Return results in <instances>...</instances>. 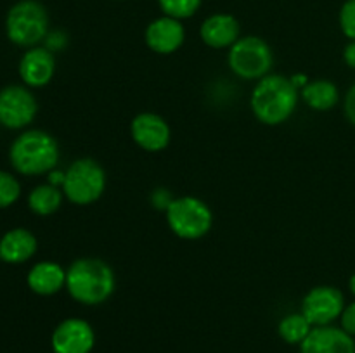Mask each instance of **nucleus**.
I'll return each mask as SVG.
<instances>
[{
	"mask_svg": "<svg viewBox=\"0 0 355 353\" xmlns=\"http://www.w3.org/2000/svg\"><path fill=\"white\" fill-rule=\"evenodd\" d=\"M116 279L104 260L78 258L66 270V289L82 305H101L113 294Z\"/></svg>",
	"mask_w": 355,
	"mask_h": 353,
	"instance_id": "nucleus-1",
	"label": "nucleus"
},
{
	"mask_svg": "<svg viewBox=\"0 0 355 353\" xmlns=\"http://www.w3.org/2000/svg\"><path fill=\"white\" fill-rule=\"evenodd\" d=\"M300 90L288 76L267 75L255 85L250 99L253 114L263 125H281L290 120L298 104Z\"/></svg>",
	"mask_w": 355,
	"mask_h": 353,
	"instance_id": "nucleus-2",
	"label": "nucleus"
},
{
	"mask_svg": "<svg viewBox=\"0 0 355 353\" xmlns=\"http://www.w3.org/2000/svg\"><path fill=\"white\" fill-rule=\"evenodd\" d=\"M9 156L14 168L23 175H42L58 165L59 147L47 132L30 130L14 141Z\"/></svg>",
	"mask_w": 355,
	"mask_h": 353,
	"instance_id": "nucleus-3",
	"label": "nucleus"
},
{
	"mask_svg": "<svg viewBox=\"0 0 355 353\" xmlns=\"http://www.w3.org/2000/svg\"><path fill=\"white\" fill-rule=\"evenodd\" d=\"M6 31L12 44L33 47L49 33L47 10L37 0H19L7 12Z\"/></svg>",
	"mask_w": 355,
	"mask_h": 353,
	"instance_id": "nucleus-4",
	"label": "nucleus"
},
{
	"mask_svg": "<svg viewBox=\"0 0 355 353\" xmlns=\"http://www.w3.org/2000/svg\"><path fill=\"white\" fill-rule=\"evenodd\" d=\"M165 213L170 230L187 241L207 235L214 224V215L208 204L193 196L173 197Z\"/></svg>",
	"mask_w": 355,
	"mask_h": 353,
	"instance_id": "nucleus-5",
	"label": "nucleus"
},
{
	"mask_svg": "<svg viewBox=\"0 0 355 353\" xmlns=\"http://www.w3.org/2000/svg\"><path fill=\"white\" fill-rule=\"evenodd\" d=\"M227 62L231 71L243 80H262L274 64V54L269 44L260 37H239L229 47Z\"/></svg>",
	"mask_w": 355,
	"mask_h": 353,
	"instance_id": "nucleus-6",
	"label": "nucleus"
},
{
	"mask_svg": "<svg viewBox=\"0 0 355 353\" xmlns=\"http://www.w3.org/2000/svg\"><path fill=\"white\" fill-rule=\"evenodd\" d=\"M106 189V173L103 166L90 158L76 159L66 172L62 192L73 204H92Z\"/></svg>",
	"mask_w": 355,
	"mask_h": 353,
	"instance_id": "nucleus-7",
	"label": "nucleus"
},
{
	"mask_svg": "<svg viewBox=\"0 0 355 353\" xmlns=\"http://www.w3.org/2000/svg\"><path fill=\"white\" fill-rule=\"evenodd\" d=\"M343 310L345 298L338 287L333 286L312 287L302 301V314L307 317L312 327L331 325V322L342 317Z\"/></svg>",
	"mask_w": 355,
	"mask_h": 353,
	"instance_id": "nucleus-8",
	"label": "nucleus"
},
{
	"mask_svg": "<svg viewBox=\"0 0 355 353\" xmlns=\"http://www.w3.org/2000/svg\"><path fill=\"white\" fill-rule=\"evenodd\" d=\"M37 100L24 87L10 85L0 90V123L7 128H23L33 121Z\"/></svg>",
	"mask_w": 355,
	"mask_h": 353,
	"instance_id": "nucleus-9",
	"label": "nucleus"
},
{
	"mask_svg": "<svg viewBox=\"0 0 355 353\" xmlns=\"http://www.w3.org/2000/svg\"><path fill=\"white\" fill-rule=\"evenodd\" d=\"M54 353H90L96 345V332L83 318H66L52 332Z\"/></svg>",
	"mask_w": 355,
	"mask_h": 353,
	"instance_id": "nucleus-10",
	"label": "nucleus"
},
{
	"mask_svg": "<svg viewBox=\"0 0 355 353\" xmlns=\"http://www.w3.org/2000/svg\"><path fill=\"white\" fill-rule=\"evenodd\" d=\"M130 135L135 144L149 152H159L170 144V127L159 114L141 113L132 120Z\"/></svg>",
	"mask_w": 355,
	"mask_h": 353,
	"instance_id": "nucleus-11",
	"label": "nucleus"
},
{
	"mask_svg": "<svg viewBox=\"0 0 355 353\" xmlns=\"http://www.w3.org/2000/svg\"><path fill=\"white\" fill-rule=\"evenodd\" d=\"M144 40L146 45L156 54H172L182 47L186 40V30L182 21L162 16L148 24Z\"/></svg>",
	"mask_w": 355,
	"mask_h": 353,
	"instance_id": "nucleus-12",
	"label": "nucleus"
},
{
	"mask_svg": "<svg viewBox=\"0 0 355 353\" xmlns=\"http://www.w3.org/2000/svg\"><path fill=\"white\" fill-rule=\"evenodd\" d=\"M300 353H355L354 336L335 325L312 327L300 343Z\"/></svg>",
	"mask_w": 355,
	"mask_h": 353,
	"instance_id": "nucleus-13",
	"label": "nucleus"
},
{
	"mask_svg": "<svg viewBox=\"0 0 355 353\" xmlns=\"http://www.w3.org/2000/svg\"><path fill=\"white\" fill-rule=\"evenodd\" d=\"M239 28L238 19L232 14L217 12L208 16L201 23L200 37L208 47L211 48H225L232 47L239 40Z\"/></svg>",
	"mask_w": 355,
	"mask_h": 353,
	"instance_id": "nucleus-14",
	"label": "nucleus"
},
{
	"mask_svg": "<svg viewBox=\"0 0 355 353\" xmlns=\"http://www.w3.org/2000/svg\"><path fill=\"white\" fill-rule=\"evenodd\" d=\"M55 71V59L49 48L33 47L21 57L19 75L30 87H44L52 80Z\"/></svg>",
	"mask_w": 355,
	"mask_h": 353,
	"instance_id": "nucleus-15",
	"label": "nucleus"
},
{
	"mask_svg": "<svg viewBox=\"0 0 355 353\" xmlns=\"http://www.w3.org/2000/svg\"><path fill=\"white\" fill-rule=\"evenodd\" d=\"M28 286L40 296H52L66 287V270L59 263L40 262L28 273Z\"/></svg>",
	"mask_w": 355,
	"mask_h": 353,
	"instance_id": "nucleus-16",
	"label": "nucleus"
},
{
	"mask_svg": "<svg viewBox=\"0 0 355 353\" xmlns=\"http://www.w3.org/2000/svg\"><path fill=\"white\" fill-rule=\"evenodd\" d=\"M37 251V239L26 228H12L0 239V258L7 263H23Z\"/></svg>",
	"mask_w": 355,
	"mask_h": 353,
	"instance_id": "nucleus-17",
	"label": "nucleus"
},
{
	"mask_svg": "<svg viewBox=\"0 0 355 353\" xmlns=\"http://www.w3.org/2000/svg\"><path fill=\"white\" fill-rule=\"evenodd\" d=\"M300 96L304 97L305 104L314 111H329L336 106L340 99L338 87L329 80H315L309 82L300 90Z\"/></svg>",
	"mask_w": 355,
	"mask_h": 353,
	"instance_id": "nucleus-18",
	"label": "nucleus"
},
{
	"mask_svg": "<svg viewBox=\"0 0 355 353\" xmlns=\"http://www.w3.org/2000/svg\"><path fill=\"white\" fill-rule=\"evenodd\" d=\"M28 204H30V210L33 213L47 217V215H52L61 208L62 192L59 190V187L52 185V183L38 185L28 196Z\"/></svg>",
	"mask_w": 355,
	"mask_h": 353,
	"instance_id": "nucleus-19",
	"label": "nucleus"
},
{
	"mask_svg": "<svg viewBox=\"0 0 355 353\" xmlns=\"http://www.w3.org/2000/svg\"><path fill=\"white\" fill-rule=\"evenodd\" d=\"M311 331L312 324L302 311L300 314L286 315V317L281 318L279 325H277V332H279L281 339L290 343V345H300Z\"/></svg>",
	"mask_w": 355,
	"mask_h": 353,
	"instance_id": "nucleus-20",
	"label": "nucleus"
},
{
	"mask_svg": "<svg viewBox=\"0 0 355 353\" xmlns=\"http://www.w3.org/2000/svg\"><path fill=\"white\" fill-rule=\"evenodd\" d=\"M163 16L173 17V19H189L200 10L201 0H158Z\"/></svg>",
	"mask_w": 355,
	"mask_h": 353,
	"instance_id": "nucleus-21",
	"label": "nucleus"
},
{
	"mask_svg": "<svg viewBox=\"0 0 355 353\" xmlns=\"http://www.w3.org/2000/svg\"><path fill=\"white\" fill-rule=\"evenodd\" d=\"M21 185L10 173L0 172V208H7L17 201Z\"/></svg>",
	"mask_w": 355,
	"mask_h": 353,
	"instance_id": "nucleus-22",
	"label": "nucleus"
},
{
	"mask_svg": "<svg viewBox=\"0 0 355 353\" xmlns=\"http://www.w3.org/2000/svg\"><path fill=\"white\" fill-rule=\"evenodd\" d=\"M338 21L343 35L350 40H355V0H345L340 9Z\"/></svg>",
	"mask_w": 355,
	"mask_h": 353,
	"instance_id": "nucleus-23",
	"label": "nucleus"
},
{
	"mask_svg": "<svg viewBox=\"0 0 355 353\" xmlns=\"http://www.w3.org/2000/svg\"><path fill=\"white\" fill-rule=\"evenodd\" d=\"M66 44H68V37L59 30L51 31V33H47V37H45V48H49L51 52L61 51V48H64Z\"/></svg>",
	"mask_w": 355,
	"mask_h": 353,
	"instance_id": "nucleus-24",
	"label": "nucleus"
},
{
	"mask_svg": "<svg viewBox=\"0 0 355 353\" xmlns=\"http://www.w3.org/2000/svg\"><path fill=\"white\" fill-rule=\"evenodd\" d=\"M340 322H342L343 331L349 332L350 336H355V301L354 303L347 305L342 317H340Z\"/></svg>",
	"mask_w": 355,
	"mask_h": 353,
	"instance_id": "nucleus-25",
	"label": "nucleus"
},
{
	"mask_svg": "<svg viewBox=\"0 0 355 353\" xmlns=\"http://www.w3.org/2000/svg\"><path fill=\"white\" fill-rule=\"evenodd\" d=\"M172 201H173V197L170 196V194L166 192L165 189L155 190V192H153V196H151L153 206L158 208V210H165L166 211V208L170 206V203H172Z\"/></svg>",
	"mask_w": 355,
	"mask_h": 353,
	"instance_id": "nucleus-26",
	"label": "nucleus"
},
{
	"mask_svg": "<svg viewBox=\"0 0 355 353\" xmlns=\"http://www.w3.org/2000/svg\"><path fill=\"white\" fill-rule=\"evenodd\" d=\"M345 114L349 118V121L355 125V83L349 89L345 97Z\"/></svg>",
	"mask_w": 355,
	"mask_h": 353,
	"instance_id": "nucleus-27",
	"label": "nucleus"
},
{
	"mask_svg": "<svg viewBox=\"0 0 355 353\" xmlns=\"http://www.w3.org/2000/svg\"><path fill=\"white\" fill-rule=\"evenodd\" d=\"M343 59H345V62L350 68L355 69V40H350V44L345 47V51H343Z\"/></svg>",
	"mask_w": 355,
	"mask_h": 353,
	"instance_id": "nucleus-28",
	"label": "nucleus"
},
{
	"mask_svg": "<svg viewBox=\"0 0 355 353\" xmlns=\"http://www.w3.org/2000/svg\"><path fill=\"white\" fill-rule=\"evenodd\" d=\"M64 176L66 173L59 172V170H52V172H49V183H52V185L62 187V183H64Z\"/></svg>",
	"mask_w": 355,
	"mask_h": 353,
	"instance_id": "nucleus-29",
	"label": "nucleus"
},
{
	"mask_svg": "<svg viewBox=\"0 0 355 353\" xmlns=\"http://www.w3.org/2000/svg\"><path fill=\"white\" fill-rule=\"evenodd\" d=\"M290 80H291V83H293V85L297 87L298 90H302L309 83L307 76H305V75H293V76H290Z\"/></svg>",
	"mask_w": 355,
	"mask_h": 353,
	"instance_id": "nucleus-30",
	"label": "nucleus"
},
{
	"mask_svg": "<svg viewBox=\"0 0 355 353\" xmlns=\"http://www.w3.org/2000/svg\"><path fill=\"white\" fill-rule=\"evenodd\" d=\"M349 286H350V291H352V294L355 296V273L352 277H350V282H349Z\"/></svg>",
	"mask_w": 355,
	"mask_h": 353,
	"instance_id": "nucleus-31",
	"label": "nucleus"
}]
</instances>
